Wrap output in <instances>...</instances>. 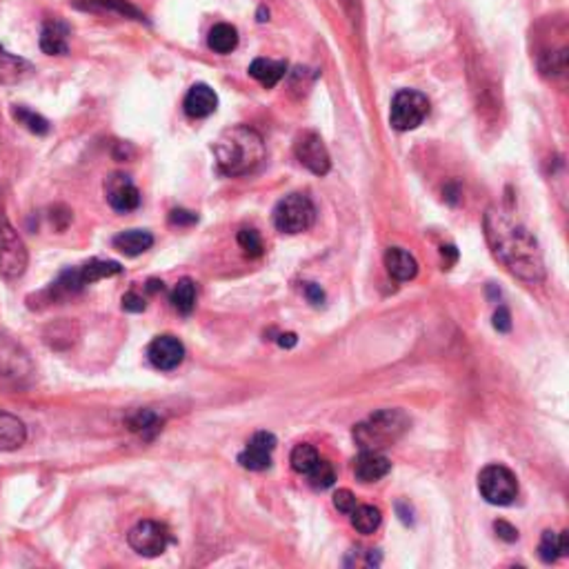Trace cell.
<instances>
[{
  "label": "cell",
  "instance_id": "obj_1",
  "mask_svg": "<svg viewBox=\"0 0 569 569\" xmlns=\"http://www.w3.org/2000/svg\"><path fill=\"white\" fill-rule=\"evenodd\" d=\"M485 236L493 256L514 276L525 283H541L545 278V262L538 249L536 238L527 227L514 220L509 212L501 207H489L485 213Z\"/></svg>",
  "mask_w": 569,
  "mask_h": 569
},
{
  "label": "cell",
  "instance_id": "obj_2",
  "mask_svg": "<svg viewBox=\"0 0 569 569\" xmlns=\"http://www.w3.org/2000/svg\"><path fill=\"white\" fill-rule=\"evenodd\" d=\"M213 158L225 176H247L265 160V140L256 129L234 124L225 129L213 142Z\"/></svg>",
  "mask_w": 569,
  "mask_h": 569
},
{
  "label": "cell",
  "instance_id": "obj_3",
  "mask_svg": "<svg viewBox=\"0 0 569 569\" xmlns=\"http://www.w3.org/2000/svg\"><path fill=\"white\" fill-rule=\"evenodd\" d=\"M407 429V413L400 412V409H381V412L372 413L363 422H358L351 436L363 452H381L382 447L394 445Z\"/></svg>",
  "mask_w": 569,
  "mask_h": 569
},
{
  "label": "cell",
  "instance_id": "obj_4",
  "mask_svg": "<svg viewBox=\"0 0 569 569\" xmlns=\"http://www.w3.org/2000/svg\"><path fill=\"white\" fill-rule=\"evenodd\" d=\"M316 220V207L309 196L289 194L276 204L274 225L283 234H301L307 231Z\"/></svg>",
  "mask_w": 569,
  "mask_h": 569
},
{
  "label": "cell",
  "instance_id": "obj_5",
  "mask_svg": "<svg viewBox=\"0 0 569 569\" xmlns=\"http://www.w3.org/2000/svg\"><path fill=\"white\" fill-rule=\"evenodd\" d=\"M429 114V100H427L425 93L413 92V89H403L394 96L391 100V111L389 120L391 127L398 129V132H409V129H416L422 120Z\"/></svg>",
  "mask_w": 569,
  "mask_h": 569
},
{
  "label": "cell",
  "instance_id": "obj_6",
  "mask_svg": "<svg viewBox=\"0 0 569 569\" xmlns=\"http://www.w3.org/2000/svg\"><path fill=\"white\" fill-rule=\"evenodd\" d=\"M478 489L492 505H509L518 496V480L507 467L487 465L478 474Z\"/></svg>",
  "mask_w": 569,
  "mask_h": 569
},
{
  "label": "cell",
  "instance_id": "obj_7",
  "mask_svg": "<svg viewBox=\"0 0 569 569\" xmlns=\"http://www.w3.org/2000/svg\"><path fill=\"white\" fill-rule=\"evenodd\" d=\"M29 262L25 243L18 236V231L0 216V276L13 280L20 278Z\"/></svg>",
  "mask_w": 569,
  "mask_h": 569
},
{
  "label": "cell",
  "instance_id": "obj_8",
  "mask_svg": "<svg viewBox=\"0 0 569 569\" xmlns=\"http://www.w3.org/2000/svg\"><path fill=\"white\" fill-rule=\"evenodd\" d=\"M127 541L136 554L154 558V556H160L167 549L172 536H169V529L158 520H140L132 527Z\"/></svg>",
  "mask_w": 569,
  "mask_h": 569
},
{
  "label": "cell",
  "instance_id": "obj_9",
  "mask_svg": "<svg viewBox=\"0 0 569 569\" xmlns=\"http://www.w3.org/2000/svg\"><path fill=\"white\" fill-rule=\"evenodd\" d=\"M31 372L34 365L27 351L12 338L0 336V381L22 382L27 376H31Z\"/></svg>",
  "mask_w": 569,
  "mask_h": 569
},
{
  "label": "cell",
  "instance_id": "obj_10",
  "mask_svg": "<svg viewBox=\"0 0 569 569\" xmlns=\"http://www.w3.org/2000/svg\"><path fill=\"white\" fill-rule=\"evenodd\" d=\"M293 151H296L298 163L309 169L311 173H316V176H325L332 169V158H329L327 147H325L323 138L318 133L305 132L302 136H298Z\"/></svg>",
  "mask_w": 569,
  "mask_h": 569
},
{
  "label": "cell",
  "instance_id": "obj_11",
  "mask_svg": "<svg viewBox=\"0 0 569 569\" xmlns=\"http://www.w3.org/2000/svg\"><path fill=\"white\" fill-rule=\"evenodd\" d=\"M147 358L160 372H172L185 360V345L172 333L154 338L147 347Z\"/></svg>",
  "mask_w": 569,
  "mask_h": 569
},
{
  "label": "cell",
  "instance_id": "obj_12",
  "mask_svg": "<svg viewBox=\"0 0 569 569\" xmlns=\"http://www.w3.org/2000/svg\"><path fill=\"white\" fill-rule=\"evenodd\" d=\"M105 196L111 209H116L120 213L133 212L140 204V191L133 185L132 178L124 176V173H114V176L107 178Z\"/></svg>",
  "mask_w": 569,
  "mask_h": 569
},
{
  "label": "cell",
  "instance_id": "obj_13",
  "mask_svg": "<svg viewBox=\"0 0 569 569\" xmlns=\"http://www.w3.org/2000/svg\"><path fill=\"white\" fill-rule=\"evenodd\" d=\"M276 449V436L269 431H256L249 438L244 452L238 456V462L244 469L262 471L271 465V452Z\"/></svg>",
  "mask_w": 569,
  "mask_h": 569
},
{
  "label": "cell",
  "instance_id": "obj_14",
  "mask_svg": "<svg viewBox=\"0 0 569 569\" xmlns=\"http://www.w3.org/2000/svg\"><path fill=\"white\" fill-rule=\"evenodd\" d=\"M71 27L60 18H49L40 29V49L47 56H65L69 53Z\"/></svg>",
  "mask_w": 569,
  "mask_h": 569
},
{
  "label": "cell",
  "instance_id": "obj_15",
  "mask_svg": "<svg viewBox=\"0 0 569 569\" xmlns=\"http://www.w3.org/2000/svg\"><path fill=\"white\" fill-rule=\"evenodd\" d=\"M182 107H185V114L189 118H207V116H212L216 111L218 96L209 84L198 83L187 92Z\"/></svg>",
  "mask_w": 569,
  "mask_h": 569
},
{
  "label": "cell",
  "instance_id": "obj_16",
  "mask_svg": "<svg viewBox=\"0 0 569 569\" xmlns=\"http://www.w3.org/2000/svg\"><path fill=\"white\" fill-rule=\"evenodd\" d=\"M389 469V458L382 456L381 452H363L354 461V476L360 483H376V480L385 478Z\"/></svg>",
  "mask_w": 569,
  "mask_h": 569
},
{
  "label": "cell",
  "instance_id": "obj_17",
  "mask_svg": "<svg viewBox=\"0 0 569 569\" xmlns=\"http://www.w3.org/2000/svg\"><path fill=\"white\" fill-rule=\"evenodd\" d=\"M71 4L80 12L116 13V16L129 18V20H145V13L138 7H133L129 0H74Z\"/></svg>",
  "mask_w": 569,
  "mask_h": 569
},
{
  "label": "cell",
  "instance_id": "obj_18",
  "mask_svg": "<svg viewBox=\"0 0 569 569\" xmlns=\"http://www.w3.org/2000/svg\"><path fill=\"white\" fill-rule=\"evenodd\" d=\"M34 65L0 44V84H18L34 76Z\"/></svg>",
  "mask_w": 569,
  "mask_h": 569
},
{
  "label": "cell",
  "instance_id": "obj_19",
  "mask_svg": "<svg viewBox=\"0 0 569 569\" xmlns=\"http://www.w3.org/2000/svg\"><path fill=\"white\" fill-rule=\"evenodd\" d=\"M27 440V427L13 413L0 409V452H12L22 447Z\"/></svg>",
  "mask_w": 569,
  "mask_h": 569
},
{
  "label": "cell",
  "instance_id": "obj_20",
  "mask_svg": "<svg viewBox=\"0 0 569 569\" xmlns=\"http://www.w3.org/2000/svg\"><path fill=\"white\" fill-rule=\"evenodd\" d=\"M385 267L389 271V276H394L396 280H412L418 274V262L416 258L409 252H405L403 247H391L385 253Z\"/></svg>",
  "mask_w": 569,
  "mask_h": 569
},
{
  "label": "cell",
  "instance_id": "obj_21",
  "mask_svg": "<svg viewBox=\"0 0 569 569\" xmlns=\"http://www.w3.org/2000/svg\"><path fill=\"white\" fill-rule=\"evenodd\" d=\"M154 244V236L145 229H127L114 236V247L124 256H140Z\"/></svg>",
  "mask_w": 569,
  "mask_h": 569
},
{
  "label": "cell",
  "instance_id": "obj_22",
  "mask_svg": "<svg viewBox=\"0 0 569 569\" xmlns=\"http://www.w3.org/2000/svg\"><path fill=\"white\" fill-rule=\"evenodd\" d=\"M287 74V62L284 60H269V58H256L249 65V76L256 78L262 87H274Z\"/></svg>",
  "mask_w": 569,
  "mask_h": 569
},
{
  "label": "cell",
  "instance_id": "obj_23",
  "mask_svg": "<svg viewBox=\"0 0 569 569\" xmlns=\"http://www.w3.org/2000/svg\"><path fill=\"white\" fill-rule=\"evenodd\" d=\"M207 44L216 53H231L238 47V29L229 22H218L209 29Z\"/></svg>",
  "mask_w": 569,
  "mask_h": 569
},
{
  "label": "cell",
  "instance_id": "obj_24",
  "mask_svg": "<svg viewBox=\"0 0 569 569\" xmlns=\"http://www.w3.org/2000/svg\"><path fill=\"white\" fill-rule=\"evenodd\" d=\"M196 298H198V289H196V283L191 278H180L176 283V287L172 289V307L182 316H189L196 307Z\"/></svg>",
  "mask_w": 569,
  "mask_h": 569
},
{
  "label": "cell",
  "instance_id": "obj_25",
  "mask_svg": "<svg viewBox=\"0 0 569 569\" xmlns=\"http://www.w3.org/2000/svg\"><path fill=\"white\" fill-rule=\"evenodd\" d=\"M127 425L133 434L142 436V438H154L160 431V427H163V418L156 412H151V409H138L136 413L129 416Z\"/></svg>",
  "mask_w": 569,
  "mask_h": 569
},
{
  "label": "cell",
  "instance_id": "obj_26",
  "mask_svg": "<svg viewBox=\"0 0 569 569\" xmlns=\"http://www.w3.org/2000/svg\"><path fill=\"white\" fill-rule=\"evenodd\" d=\"M80 276H83L84 284L98 283L102 278H111V276H118L123 271V267L116 260H100V258H93V260L84 262L78 267Z\"/></svg>",
  "mask_w": 569,
  "mask_h": 569
},
{
  "label": "cell",
  "instance_id": "obj_27",
  "mask_svg": "<svg viewBox=\"0 0 569 569\" xmlns=\"http://www.w3.org/2000/svg\"><path fill=\"white\" fill-rule=\"evenodd\" d=\"M382 523V514L373 505H356L351 511V525L360 533H373Z\"/></svg>",
  "mask_w": 569,
  "mask_h": 569
},
{
  "label": "cell",
  "instance_id": "obj_28",
  "mask_svg": "<svg viewBox=\"0 0 569 569\" xmlns=\"http://www.w3.org/2000/svg\"><path fill=\"white\" fill-rule=\"evenodd\" d=\"M318 458H320V453L316 452L314 445L301 443V445H296V447H293L292 458H289V461H292L293 471H298V474H305L307 476V474H309L311 467H314L316 462H318Z\"/></svg>",
  "mask_w": 569,
  "mask_h": 569
},
{
  "label": "cell",
  "instance_id": "obj_29",
  "mask_svg": "<svg viewBox=\"0 0 569 569\" xmlns=\"http://www.w3.org/2000/svg\"><path fill=\"white\" fill-rule=\"evenodd\" d=\"M12 116L16 118L18 124H22V127L29 129L31 133H38V136H44V133L49 132V123L43 118L40 114H36V111L27 109V107L22 105H16L12 109Z\"/></svg>",
  "mask_w": 569,
  "mask_h": 569
},
{
  "label": "cell",
  "instance_id": "obj_30",
  "mask_svg": "<svg viewBox=\"0 0 569 569\" xmlns=\"http://www.w3.org/2000/svg\"><path fill=\"white\" fill-rule=\"evenodd\" d=\"M307 478H309L311 487L314 489H327V487H332L333 480H336V469H333V465L329 461L318 458V462L311 467L309 474H307Z\"/></svg>",
  "mask_w": 569,
  "mask_h": 569
},
{
  "label": "cell",
  "instance_id": "obj_31",
  "mask_svg": "<svg viewBox=\"0 0 569 569\" xmlns=\"http://www.w3.org/2000/svg\"><path fill=\"white\" fill-rule=\"evenodd\" d=\"M538 556H541L542 563H554L558 556H563L560 551V533L545 532L541 538V545H538Z\"/></svg>",
  "mask_w": 569,
  "mask_h": 569
},
{
  "label": "cell",
  "instance_id": "obj_32",
  "mask_svg": "<svg viewBox=\"0 0 569 569\" xmlns=\"http://www.w3.org/2000/svg\"><path fill=\"white\" fill-rule=\"evenodd\" d=\"M238 244L240 249L252 258H258L262 253V238L256 229H252V227H243V229L238 231Z\"/></svg>",
  "mask_w": 569,
  "mask_h": 569
},
{
  "label": "cell",
  "instance_id": "obj_33",
  "mask_svg": "<svg viewBox=\"0 0 569 569\" xmlns=\"http://www.w3.org/2000/svg\"><path fill=\"white\" fill-rule=\"evenodd\" d=\"M333 507H336L338 511H342V514H351L356 507V496L349 489H338V492L333 493Z\"/></svg>",
  "mask_w": 569,
  "mask_h": 569
},
{
  "label": "cell",
  "instance_id": "obj_34",
  "mask_svg": "<svg viewBox=\"0 0 569 569\" xmlns=\"http://www.w3.org/2000/svg\"><path fill=\"white\" fill-rule=\"evenodd\" d=\"M169 222H172V225H178V227L194 225V222H198V213L187 212V209H173V212L169 213Z\"/></svg>",
  "mask_w": 569,
  "mask_h": 569
},
{
  "label": "cell",
  "instance_id": "obj_35",
  "mask_svg": "<svg viewBox=\"0 0 569 569\" xmlns=\"http://www.w3.org/2000/svg\"><path fill=\"white\" fill-rule=\"evenodd\" d=\"M123 309L133 311V314H138V311H145V298H142L140 293H136V292H127L123 296Z\"/></svg>",
  "mask_w": 569,
  "mask_h": 569
},
{
  "label": "cell",
  "instance_id": "obj_36",
  "mask_svg": "<svg viewBox=\"0 0 569 569\" xmlns=\"http://www.w3.org/2000/svg\"><path fill=\"white\" fill-rule=\"evenodd\" d=\"M493 529H496L498 538H502V541L507 542L518 541V532H516V527H511V525L505 523V520H496V523H493Z\"/></svg>",
  "mask_w": 569,
  "mask_h": 569
},
{
  "label": "cell",
  "instance_id": "obj_37",
  "mask_svg": "<svg viewBox=\"0 0 569 569\" xmlns=\"http://www.w3.org/2000/svg\"><path fill=\"white\" fill-rule=\"evenodd\" d=\"M493 327L502 333L511 329V316L509 311H507V307H498V311L493 314Z\"/></svg>",
  "mask_w": 569,
  "mask_h": 569
},
{
  "label": "cell",
  "instance_id": "obj_38",
  "mask_svg": "<svg viewBox=\"0 0 569 569\" xmlns=\"http://www.w3.org/2000/svg\"><path fill=\"white\" fill-rule=\"evenodd\" d=\"M305 293H307V296H309V301L314 302V305H320V302L325 301L323 289H320L316 283H307V284H305Z\"/></svg>",
  "mask_w": 569,
  "mask_h": 569
},
{
  "label": "cell",
  "instance_id": "obj_39",
  "mask_svg": "<svg viewBox=\"0 0 569 569\" xmlns=\"http://www.w3.org/2000/svg\"><path fill=\"white\" fill-rule=\"evenodd\" d=\"M278 345L280 347L296 345V336H293V333H283V336H280V341H278Z\"/></svg>",
  "mask_w": 569,
  "mask_h": 569
},
{
  "label": "cell",
  "instance_id": "obj_40",
  "mask_svg": "<svg viewBox=\"0 0 569 569\" xmlns=\"http://www.w3.org/2000/svg\"><path fill=\"white\" fill-rule=\"evenodd\" d=\"M265 20H269V12H267L265 7H260L258 9V22H265Z\"/></svg>",
  "mask_w": 569,
  "mask_h": 569
}]
</instances>
